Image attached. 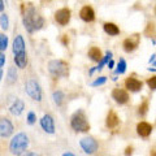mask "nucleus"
Here are the masks:
<instances>
[{"instance_id": "nucleus-19", "label": "nucleus", "mask_w": 156, "mask_h": 156, "mask_svg": "<svg viewBox=\"0 0 156 156\" xmlns=\"http://www.w3.org/2000/svg\"><path fill=\"white\" fill-rule=\"evenodd\" d=\"M89 57L91 58L92 61H101V58H103V56H101V51L99 50L98 47H91L89 50Z\"/></svg>"}, {"instance_id": "nucleus-13", "label": "nucleus", "mask_w": 156, "mask_h": 156, "mask_svg": "<svg viewBox=\"0 0 156 156\" xmlns=\"http://www.w3.org/2000/svg\"><path fill=\"white\" fill-rule=\"evenodd\" d=\"M125 87L129 91L136 92V91L142 90L143 83H142V81L136 80V78H134V77H129V78H126V80H125Z\"/></svg>"}, {"instance_id": "nucleus-29", "label": "nucleus", "mask_w": 156, "mask_h": 156, "mask_svg": "<svg viewBox=\"0 0 156 156\" xmlns=\"http://www.w3.org/2000/svg\"><path fill=\"white\" fill-rule=\"evenodd\" d=\"M105 82H107V77H99L98 80H95L92 82L91 86H100V85H104Z\"/></svg>"}, {"instance_id": "nucleus-31", "label": "nucleus", "mask_w": 156, "mask_h": 156, "mask_svg": "<svg viewBox=\"0 0 156 156\" xmlns=\"http://www.w3.org/2000/svg\"><path fill=\"white\" fill-rule=\"evenodd\" d=\"M131 155H133V147L128 146V147L125 148V156H131Z\"/></svg>"}, {"instance_id": "nucleus-5", "label": "nucleus", "mask_w": 156, "mask_h": 156, "mask_svg": "<svg viewBox=\"0 0 156 156\" xmlns=\"http://www.w3.org/2000/svg\"><path fill=\"white\" fill-rule=\"evenodd\" d=\"M25 90H26V94L30 96L33 100H37V101L42 100V90L37 81L29 80L25 83Z\"/></svg>"}, {"instance_id": "nucleus-35", "label": "nucleus", "mask_w": 156, "mask_h": 156, "mask_svg": "<svg viewBox=\"0 0 156 156\" xmlns=\"http://www.w3.org/2000/svg\"><path fill=\"white\" fill-rule=\"evenodd\" d=\"M113 66H115V61H113V60H111V61L108 62V68H109V69H112Z\"/></svg>"}, {"instance_id": "nucleus-33", "label": "nucleus", "mask_w": 156, "mask_h": 156, "mask_svg": "<svg viewBox=\"0 0 156 156\" xmlns=\"http://www.w3.org/2000/svg\"><path fill=\"white\" fill-rule=\"evenodd\" d=\"M17 156H35V154L31 152V151H25V152H22V154H20Z\"/></svg>"}, {"instance_id": "nucleus-1", "label": "nucleus", "mask_w": 156, "mask_h": 156, "mask_svg": "<svg viewBox=\"0 0 156 156\" xmlns=\"http://www.w3.org/2000/svg\"><path fill=\"white\" fill-rule=\"evenodd\" d=\"M22 21H23V26H25L27 33H34L35 30H39L43 26V23H44L43 17L37 12V9L31 4H29L26 12H23Z\"/></svg>"}, {"instance_id": "nucleus-37", "label": "nucleus", "mask_w": 156, "mask_h": 156, "mask_svg": "<svg viewBox=\"0 0 156 156\" xmlns=\"http://www.w3.org/2000/svg\"><path fill=\"white\" fill-rule=\"evenodd\" d=\"M4 4H5L4 2H0V9H2V12H3V9H4Z\"/></svg>"}, {"instance_id": "nucleus-30", "label": "nucleus", "mask_w": 156, "mask_h": 156, "mask_svg": "<svg viewBox=\"0 0 156 156\" xmlns=\"http://www.w3.org/2000/svg\"><path fill=\"white\" fill-rule=\"evenodd\" d=\"M35 120H37L35 113H34V112H29V115H27V122L31 125V124L35 122Z\"/></svg>"}, {"instance_id": "nucleus-38", "label": "nucleus", "mask_w": 156, "mask_h": 156, "mask_svg": "<svg viewBox=\"0 0 156 156\" xmlns=\"http://www.w3.org/2000/svg\"><path fill=\"white\" fill-rule=\"evenodd\" d=\"M155 57H156V55H152V56H151V58H150V62H154V61H155Z\"/></svg>"}, {"instance_id": "nucleus-12", "label": "nucleus", "mask_w": 156, "mask_h": 156, "mask_svg": "<svg viewBox=\"0 0 156 156\" xmlns=\"http://www.w3.org/2000/svg\"><path fill=\"white\" fill-rule=\"evenodd\" d=\"M80 17L85 22H92L95 20V11L90 5H83L80 11Z\"/></svg>"}, {"instance_id": "nucleus-8", "label": "nucleus", "mask_w": 156, "mask_h": 156, "mask_svg": "<svg viewBox=\"0 0 156 156\" xmlns=\"http://www.w3.org/2000/svg\"><path fill=\"white\" fill-rule=\"evenodd\" d=\"M41 126L43 130L48 134H53L55 133V121H53L51 115H44L41 119Z\"/></svg>"}, {"instance_id": "nucleus-17", "label": "nucleus", "mask_w": 156, "mask_h": 156, "mask_svg": "<svg viewBox=\"0 0 156 156\" xmlns=\"http://www.w3.org/2000/svg\"><path fill=\"white\" fill-rule=\"evenodd\" d=\"M23 109H25V104H23V101L21 99H16L14 100V103L11 105V108H9V112H11L13 116H20L22 113Z\"/></svg>"}, {"instance_id": "nucleus-41", "label": "nucleus", "mask_w": 156, "mask_h": 156, "mask_svg": "<svg viewBox=\"0 0 156 156\" xmlns=\"http://www.w3.org/2000/svg\"><path fill=\"white\" fill-rule=\"evenodd\" d=\"M35 156H41V155H35Z\"/></svg>"}, {"instance_id": "nucleus-22", "label": "nucleus", "mask_w": 156, "mask_h": 156, "mask_svg": "<svg viewBox=\"0 0 156 156\" xmlns=\"http://www.w3.org/2000/svg\"><path fill=\"white\" fill-rule=\"evenodd\" d=\"M111 57H112V52H111V51H107V52H105V56L101 58V61L99 62V65L96 66V69H98V70H101V69H103V66L107 64V62H109V61L112 60Z\"/></svg>"}, {"instance_id": "nucleus-25", "label": "nucleus", "mask_w": 156, "mask_h": 156, "mask_svg": "<svg viewBox=\"0 0 156 156\" xmlns=\"http://www.w3.org/2000/svg\"><path fill=\"white\" fill-rule=\"evenodd\" d=\"M8 47V37L5 34H0V50L4 52V50H7Z\"/></svg>"}, {"instance_id": "nucleus-23", "label": "nucleus", "mask_w": 156, "mask_h": 156, "mask_svg": "<svg viewBox=\"0 0 156 156\" xmlns=\"http://www.w3.org/2000/svg\"><path fill=\"white\" fill-rule=\"evenodd\" d=\"M53 100H55V103L57 105H61L62 104V100H64V94H62V91L57 90L53 92Z\"/></svg>"}, {"instance_id": "nucleus-9", "label": "nucleus", "mask_w": 156, "mask_h": 156, "mask_svg": "<svg viewBox=\"0 0 156 156\" xmlns=\"http://www.w3.org/2000/svg\"><path fill=\"white\" fill-rule=\"evenodd\" d=\"M139 41H140V37L138 34H134L133 37H130L128 39H125L124 43H122V47L126 52H133L136 47L139 46Z\"/></svg>"}, {"instance_id": "nucleus-4", "label": "nucleus", "mask_w": 156, "mask_h": 156, "mask_svg": "<svg viewBox=\"0 0 156 156\" xmlns=\"http://www.w3.org/2000/svg\"><path fill=\"white\" fill-rule=\"evenodd\" d=\"M48 72L53 77H68L69 76V65L64 60H51L48 62Z\"/></svg>"}, {"instance_id": "nucleus-6", "label": "nucleus", "mask_w": 156, "mask_h": 156, "mask_svg": "<svg viewBox=\"0 0 156 156\" xmlns=\"http://www.w3.org/2000/svg\"><path fill=\"white\" fill-rule=\"evenodd\" d=\"M80 144H81L82 150L89 155L95 154L98 151V148H99V144H98L96 139L92 138V136H85V138H82L80 140Z\"/></svg>"}, {"instance_id": "nucleus-10", "label": "nucleus", "mask_w": 156, "mask_h": 156, "mask_svg": "<svg viewBox=\"0 0 156 156\" xmlns=\"http://www.w3.org/2000/svg\"><path fill=\"white\" fill-rule=\"evenodd\" d=\"M112 99L119 104H126L129 101V94L124 89H115L112 91Z\"/></svg>"}, {"instance_id": "nucleus-28", "label": "nucleus", "mask_w": 156, "mask_h": 156, "mask_svg": "<svg viewBox=\"0 0 156 156\" xmlns=\"http://www.w3.org/2000/svg\"><path fill=\"white\" fill-rule=\"evenodd\" d=\"M147 85H148V87L151 90H156V76L148 78V80H147Z\"/></svg>"}, {"instance_id": "nucleus-27", "label": "nucleus", "mask_w": 156, "mask_h": 156, "mask_svg": "<svg viewBox=\"0 0 156 156\" xmlns=\"http://www.w3.org/2000/svg\"><path fill=\"white\" fill-rule=\"evenodd\" d=\"M147 111H148V101L147 100H144L142 104L139 105V108H138V113L140 116H144L146 113H147Z\"/></svg>"}, {"instance_id": "nucleus-32", "label": "nucleus", "mask_w": 156, "mask_h": 156, "mask_svg": "<svg viewBox=\"0 0 156 156\" xmlns=\"http://www.w3.org/2000/svg\"><path fill=\"white\" fill-rule=\"evenodd\" d=\"M4 62H5V55H4V52L0 53V66H4Z\"/></svg>"}, {"instance_id": "nucleus-21", "label": "nucleus", "mask_w": 156, "mask_h": 156, "mask_svg": "<svg viewBox=\"0 0 156 156\" xmlns=\"http://www.w3.org/2000/svg\"><path fill=\"white\" fill-rule=\"evenodd\" d=\"M16 81H17V70H16V68H14V66H11L8 69L7 82L9 85H13V83H16Z\"/></svg>"}, {"instance_id": "nucleus-18", "label": "nucleus", "mask_w": 156, "mask_h": 156, "mask_svg": "<svg viewBox=\"0 0 156 156\" xmlns=\"http://www.w3.org/2000/svg\"><path fill=\"white\" fill-rule=\"evenodd\" d=\"M103 29H104V31L108 34V35H112V37L119 35V34H120L119 26H117L116 23H113V22H105L103 25Z\"/></svg>"}, {"instance_id": "nucleus-7", "label": "nucleus", "mask_w": 156, "mask_h": 156, "mask_svg": "<svg viewBox=\"0 0 156 156\" xmlns=\"http://www.w3.org/2000/svg\"><path fill=\"white\" fill-rule=\"evenodd\" d=\"M70 17H72V12L69 8H61V9H58V11H56V13H55L56 22L61 26L68 25L70 21Z\"/></svg>"}, {"instance_id": "nucleus-39", "label": "nucleus", "mask_w": 156, "mask_h": 156, "mask_svg": "<svg viewBox=\"0 0 156 156\" xmlns=\"http://www.w3.org/2000/svg\"><path fill=\"white\" fill-rule=\"evenodd\" d=\"M151 156H156V150H152V151H151Z\"/></svg>"}, {"instance_id": "nucleus-34", "label": "nucleus", "mask_w": 156, "mask_h": 156, "mask_svg": "<svg viewBox=\"0 0 156 156\" xmlns=\"http://www.w3.org/2000/svg\"><path fill=\"white\" fill-rule=\"evenodd\" d=\"M61 41H62V44H69V38H68V35H62L61 38Z\"/></svg>"}, {"instance_id": "nucleus-2", "label": "nucleus", "mask_w": 156, "mask_h": 156, "mask_svg": "<svg viewBox=\"0 0 156 156\" xmlns=\"http://www.w3.org/2000/svg\"><path fill=\"white\" fill-rule=\"evenodd\" d=\"M70 126L73 130L80 131V133H86L90 130V124L86 119V115L82 109H78L70 119Z\"/></svg>"}, {"instance_id": "nucleus-14", "label": "nucleus", "mask_w": 156, "mask_h": 156, "mask_svg": "<svg viewBox=\"0 0 156 156\" xmlns=\"http://www.w3.org/2000/svg\"><path fill=\"white\" fill-rule=\"evenodd\" d=\"M13 53L16 55H21V53H26L25 52V41H23L22 35H16L13 41Z\"/></svg>"}, {"instance_id": "nucleus-24", "label": "nucleus", "mask_w": 156, "mask_h": 156, "mask_svg": "<svg viewBox=\"0 0 156 156\" xmlns=\"http://www.w3.org/2000/svg\"><path fill=\"white\" fill-rule=\"evenodd\" d=\"M125 70H126V61L124 60V58H120L119 64H117L116 73L117 74H122V73H125Z\"/></svg>"}, {"instance_id": "nucleus-3", "label": "nucleus", "mask_w": 156, "mask_h": 156, "mask_svg": "<svg viewBox=\"0 0 156 156\" xmlns=\"http://www.w3.org/2000/svg\"><path fill=\"white\" fill-rule=\"evenodd\" d=\"M29 146V138L25 133H18L12 138L11 143H9V150L12 154L20 155L22 152H25V150Z\"/></svg>"}, {"instance_id": "nucleus-11", "label": "nucleus", "mask_w": 156, "mask_h": 156, "mask_svg": "<svg viewBox=\"0 0 156 156\" xmlns=\"http://www.w3.org/2000/svg\"><path fill=\"white\" fill-rule=\"evenodd\" d=\"M13 133V125L7 117H3L0 121V135L2 138H8Z\"/></svg>"}, {"instance_id": "nucleus-16", "label": "nucleus", "mask_w": 156, "mask_h": 156, "mask_svg": "<svg viewBox=\"0 0 156 156\" xmlns=\"http://www.w3.org/2000/svg\"><path fill=\"white\" fill-rule=\"evenodd\" d=\"M119 124H120V119H119V116H117V113L115 111H109L108 115H107V120H105L107 128L115 129L119 126Z\"/></svg>"}, {"instance_id": "nucleus-26", "label": "nucleus", "mask_w": 156, "mask_h": 156, "mask_svg": "<svg viewBox=\"0 0 156 156\" xmlns=\"http://www.w3.org/2000/svg\"><path fill=\"white\" fill-rule=\"evenodd\" d=\"M0 23H2L3 30H7L8 25H9V21H8V16L5 13H2V16H0Z\"/></svg>"}, {"instance_id": "nucleus-15", "label": "nucleus", "mask_w": 156, "mask_h": 156, "mask_svg": "<svg viewBox=\"0 0 156 156\" xmlns=\"http://www.w3.org/2000/svg\"><path fill=\"white\" fill-rule=\"evenodd\" d=\"M151 131H152V126L148 122H146V121H142V122H139L136 125V133H138V135L142 136V138H147L151 134Z\"/></svg>"}, {"instance_id": "nucleus-36", "label": "nucleus", "mask_w": 156, "mask_h": 156, "mask_svg": "<svg viewBox=\"0 0 156 156\" xmlns=\"http://www.w3.org/2000/svg\"><path fill=\"white\" fill-rule=\"evenodd\" d=\"M62 156H76V155L72 152H65V154H62Z\"/></svg>"}, {"instance_id": "nucleus-20", "label": "nucleus", "mask_w": 156, "mask_h": 156, "mask_svg": "<svg viewBox=\"0 0 156 156\" xmlns=\"http://www.w3.org/2000/svg\"><path fill=\"white\" fill-rule=\"evenodd\" d=\"M14 62H16V65L18 68H26L27 65V57H26V53H21V55H16L14 56Z\"/></svg>"}, {"instance_id": "nucleus-40", "label": "nucleus", "mask_w": 156, "mask_h": 156, "mask_svg": "<svg viewBox=\"0 0 156 156\" xmlns=\"http://www.w3.org/2000/svg\"><path fill=\"white\" fill-rule=\"evenodd\" d=\"M155 66H156V61H155Z\"/></svg>"}]
</instances>
